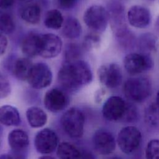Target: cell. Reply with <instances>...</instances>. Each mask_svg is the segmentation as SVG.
Here are the masks:
<instances>
[{
	"instance_id": "obj_16",
	"label": "cell",
	"mask_w": 159,
	"mask_h": 159,
	"mask_svg": "<svg viewBox=\"0 0 159 159\" xmlns=\"http://www.w3.org/2000/svg\"><path fill=\"white\" fill-rule=\"evenodd\" d=\"M136 47L139 52L150 55L157 52L159 48V39L152 32L142 34L136 41Z\"/></svg>"
},
{
	"instance_id": "obj_34",
	"label": "cell",
	"mask_w": 159,
	"mask_h": 159,
	"mask_svg": "<svg viewBox=\"0 0 159 159\" xmlns=\"http://www.w3.org/2000/svg\"><path fill=\"white\" fill-rule=\"evenodd\" d=\"M58 7L62 9L68 10L73 8L77 2V0H56Z\"/></svg>"
},
{
	"instance_id": "obj_31",
	"label": "cell",
	"mask_w": 159,
	"mask_h": 159,
	"mask_svg": "<svg viewBox=\"0 0 159 159\" xmlns=\"http://www.w3.org/2000/svg\"><path fill=\"white\" fill-rule=\"evenodd\" d=\"M101 43V37L97 34H89L84 37L83 48L86 50H91L99 47Z\"/></svg>"
},
{
	"instance_id": "obj_4",
	"label": "cell",
	"mask_w": 159,
	"mask_h": 159,
	"mask_svg": "<svg viewBox=\"0 0 159 159\" xmlns=\"http://www.w3.org/2000/svg\"><path fill=\"white\" fill-rule=\"evenodd\" d=\"M83 21L92 30L102 32L106 29L109 22L107 9L101 5L90 6L84 12Z\"/></svg>"
},
{
	"instance_id": "obj_14",
	"label": "cell",
	"mask_w": 159,
	"mask_h": 159,
	"mask_svg": "<svg viewBox=\"0 0 159 159\" xmlns=\"http://www.w3.org/2000/svg\"><path fill=\"white\" fill-rule=\"evenodd\" d=\"M129 24L137 29H144L148 26L152 20L150 10L142 5H133L127 12Z\"/></svg>"
},
{
	"instance_id": "obj_39",
	"label": "cell",
	"mask_w": 159,
	"mask_h": 159,
	"mask_svg": "<svg viewBox=\"0 0 159 159\" xmlns=\"http://www.w3.org/2000/svg\"><path fill=\"white\" fill-rule=\"evenodd\" d=\"M14 154L15 155H11L14 159H26V158L24 156L20 155V153L14 152Z\"/></svg>"
},
{
	"instance_id": "obj_37",
	"label": "cell",
	"mask_w": 159,
	"mask_h": 159,
	"mask_svg": "<svg viewBox=\"0 0 159 159\" xmlns=\"http://www.w3.org/2000/svg\"><path fill=\"white\" fill-rule=\"evenodd\" d=\"M80 159H95L94 156L88 150L81 151Z\"/></svg>"
},
{
	"instance_id": "obj_8",
	"label": "cell",
	"mask_w": 159,
	"mask_h": 159,
	"mask_svg": "<svg viewBox=\"0 0 159 159\" xmlns=\"http://www.w3.org/2000/svg\"><path fill=\"white\" fill-rule=\"evenodd\" d=\"M97 75L100 83L109 89L118 87L122 81L121 68L116 63H106L100 66Z\"/></svg>"
},
{
	"instance_id": "obj_22",
	"label": "cell",
	"mask_w": 159,
	"mask_h": 159,
	"mask_svg": "<svg viewBox=\"0 0 159 159\" xmlns=\"http://www.w3.org/2000/svg\"><path fill=\"white\" fill-rule=\"evenodd\" d=\"M82 32V27L78 19L74 17H69L64 20L61 27L62 35L68 39L78 38Z\"/></svg>"
},
{
	"instance_id": "obj_15",
	"label": "cell",
	"mask_w": 159,
	"mask_h": 159,
	"mask_svg": "<svg viewBox=\"0 0 159 159\" xmlns=\"http://www.w3.org/2000/svg\"><path fill=\"white\" fill-rule=\"evenodd\" d=\"M93 143L96 152L102 155L112 153L116 147V142L113 135L103 129L98 130L94 133Z\"/></svg>"
},
{
	"instance_id": "obj_21",
	"label": "cell",
	"mask_w": 159,
	"mask_h": 159,
	"mask_svg": "<svg viewBox=\"0 0 159 159\" xmlns=\"http://www.w3.org/2000/svg\"><path fill=\"white\" fill-rule=\"evenodd\" d=\"M25 115L29 124L33 128L42 127L47 122V115L45 112L37 106L29 107Z\"/></svg>"
},
{
	"instance_id": "obj_36",
	"label": "cell",
	"mask_w": 159,
	"mask_h": 159,
	"mask_svg": "<svg viewBox=\"0 0 159 159\" xmlns=\"http://www.w3.org/2000/svg\"><path fill=\"white\" fill-rule=\"evenodd\" d=\"M16 0H0V9H6L11 7Z\"/></svg>"
},
{
	"instance_id": "obj_19",
	"label": "cell",
	"mask_w": 159,
	"mask_h": 159,
	"mask_svg": "<svg viewBox=\"0 0 159 159\" xmlns=\"http://www.w3.org/2000/svg\"><path fill=\"white\" fill-rule=\"evenodd\" d=\"M40 34L30 32L27 34L20 42L22 52L28 58L39 55Z\"/></svg>"
},
{
	"instance_id": "obj_42",
	"label": "cell",
	"mask_w": 159,
	"mask_h": 159,
	"mask_svg": "<svg viewBox=\"0 0 159 159\" xmlns=\"http://www.w3.org/2000/svg\"><path fill=\"white\" fill-rule=\"evenodd\" d=\"M156 104L159 107V90L158 91L157 93V96H156Z\"/></svg>"
},
{
	"instance_id": "obj_24",
	"label": "cell",
	"mask_w": 159,
	"mask_h": 159,
	"mask_svg": "<svg viewBox=\"0 0 159 159\" xmlns=\"http://www.w3.org/2000/svg\"><path fill=\"white\" fill-rule=\"evenodd\" d=\"M63 16L58 9H50L45 15L43 23L48 29L52 30L60 29L63 26Z\"/></svg>"
},
{
	"instance_id": "obj_38",
	"label": "cell",
	"mask_w": 159,
	"mask_h": 159,
	"mask_svg": "<svg viewBox=\"0 0 159 159\" xmlns=\"http://www.w3.org/2000/svg\"><path fill=\"white\" fill-rule=\"evenodd\" d=\"M154 29L157 35L159 36V15L158 16V17L155 20V22L154 24Z\"/></svg>"
},
{
	"instance_id": "obj_12",
	"label": "cell",
	"mask_w": 159,
	"mask_h": 159,
	"mask_svg": "<svg viewBox=\"0 0 159 159\" xmlns=\"http://www.w3.org/2000/svg\"><path fill=\"white\" fill-rule=\"evenodd\" d=\"M127 107V103L119 96H112L104 102L102 114L105 119L109 121H117L122 119Z\"/></svg>"
},
{
	"instance_id": "obj_28",
	"label": "cell",
	"mask_w": 159,
	"mask_h": 159,
	"mask_svg": "<svg viewBox=\"0 0 159 159\" xmlns=\"http://www.w3.org/2000/svg\"><path fill=\"white\" fill-rule=\"evenodd\" d=\"M116 39L119 45L124 49H129L134 46L136 47L137 39L129 29L120 36L116 37Z\"/></svg>"
},
{
	"instance_id": "obj_33",
	"label": "cell",
	"mask_w": 159,
	"mask_h": 159,
	"mask_svg": "<svg viewBox=\"0 0 159 159\" xmlns=\"http://www.w3.org/2000/svg\"><path fill=\"white\" fill-rule=\"evenodd\" d=\"M137 116V111L134 106L131 104L127 103L126 109L124 113V115L122 119H124L125 121L130 122L134 120Z\"/></svg>"
},
{
	"instance_id": "obj_32",
	"label": "cell",
	"mask_w": 159,
	"mask_h": 159,
	"mask_svg": "<svg viewBox=\"0 0 159 159\" xmlns=\"http://www.w3.org/2000/svg\"><path fill=\"white\" fill-rule=\"evenodd\" d=\"M11 92V86L8 79L0 71V99L5 98Z\"/></svg>"
},
{
	"instance_id": "obj_7",
	"label": "cell",
	"mask_w": 159,
	"mask_h": 159,
	"mask_svg": "<svg viewBox=\"0 0 159 159\" xmlns=\"http://www.w3.org/2000/svg\"><path fill=\"white\" fill-rule=\"evenodd\" d=\"M52 79L53 75L49 66L39 62L33 65L27 81L32 88L41 89L50 86Z\"/></svg>"
},
{
	"instance_id": "obj_11",
	"label": "cell",
	"mask_w": 159,
	"mask_h": 159,
	"mask_svg": "<svg viewBox=\"0 0 159 159\" xmlns=\"http://www.w3.org/2000/svg\"><path fill=\"white\" fill-rule=\"evenodd\" d=\"M58 145V135L50 129H42L35 136V148L40 153L45 155L51 153L57 148Z\"/></svg>"
},
{
	"instance_id": "obj_30",
	"label": "cell",
	"mask_w": 159,
	"mask_h": 159,
	"mask_svg": "<svg viewBox=\"0 0 159 159\" xmlns=\"http://www.w3.org/2000/svg\"><path fill=\"white\" fill-rule=\"evenodd\" d=\"M145 159H159V139H153L148 143L145 150Z\"/></svg>"
},
{
	"instance_id": "obj_17",
	"label": "cell",
	"mask_w": 159,
	"mask_h": 159,
	"mask_svg": "<svg viewBox=\"0 0 159 159\" xmlns=\"http://www.w3.org/2000/svg\"><path fill=\"white\" fill-rule=\"evenodd\" d=\"M8 143L14 152L20 153L25 150L29 145L27 133L22 129L11 130L8 135Z\"/></svg>"
},
{
	"instance_id": "obj_1",
	"label": "cell",
	"mask_w": 159,
	"mask_h": 159,
	"mask_svg": "<svg viewBox=\"0 0 159 159\" xmlns=\"http://www.w3.org/2000/svg\"><path fill=\"white\" fill-rule=\"evenodd\" d=\"M93 78V71L89 64L80 59L65 61L58 71L57 80L65 89L76 91L89 84Z\"/></svg>"
},
{
	"instance_id": "obj_13",
	"label": "cell",
	"mask_w": 159,
	"mask_h": 159,
	"mask_svg": "<svg viewBox=\"0 0 159 159\" xmlns=\"http://www.w3.org/2000/svg\"><path fill=\"white\" fill-rule=\"evenodd\" d=\"M70 102L69 97L63 90L52 88L45 94L43 104L45 107L52 112H58L65 109Z\"/></svg>"
},
{
	"instance_id": "obj_41",
	"label": "cell",
	"mask_w": 159,
	"mask_h": 159,
	"mask_svg": "<svg viewBox=\"0 0 159 159\" xmlns=\"http://www.w3.org/2000/svg\"><path fill=\"white\" fill-rule=\"evenodd\" d=\"M38 159H55V158L52 156L45 155H42V156L40 157Z\"/></svg>"
},
{
	"instance_id": "obj_18",
	"label": "cell",
	"mask_w": 159,
	"mask_h": 159,
	"mask_svg": "<svg viewBox=\"0 0 159 159\" xmlns=\"http://www.w3.org/2000/svg\"><path fill=\"white\" fill-rule=\"evenodd\" d=\"M33 63L28 57H20L13 61L11 70L13 76L20 81H27Z\"/></svg>"
},
{
	"instance_id": "obj_40",
	"label": "cell",
	"mask_w": 159,
	"mask_h": 159,
	"mask_svg": "<svg viewBox=\"0 0 159 159\" xmlns=\"http://www.w3.org/2000/svg\"><path fill=\"white\" fill-rule=\"evenodd\" d=\"M0 159H14L11 155L3 154L0 155Z\"/></svg>"
},
{
	"instance_id": "obj_5",
	"label": "cell",
	"mask_w": 159,
	"mask_h": 159,
	"mask_svg": "<svg viewBox=\"0 0 159 159\" xmlns=\"http://www.w3.org/2000/svg\"><path fill=\"white\" fill-rule=\"evenodd\" d=\"M123 65L129 75L136 76L152 69L154 62L150 55L132 52L125 56Z\"/></svg>"
},
{
	"instance_id": "obj_29",
	"label": "cell",
	"mask_w": 159,
	"mask_h": 159,
	"mask_svg": "<svg viewBox=\"0 0 159 159\" xmlns=\"http://www.w3.org/2000/svg\"><path fill=\"white\" fill-rule=\"evenodd\" d=\"M64 52L65 61H72L80 60L82 51L79 45L71 43L66 46Z\"/></svg>"
},
{
	"instance_id": "obj_20",
	"label": "cell",
	"mask_w": 159,
	"mask_h": 159,
	"mask_svg": "<svg viewBox=\"0 0 159 159\" xmlns=\"http://www.w3.org/2000/svg\"><path fill=\"white\" fill-rule=\"evenodd\" d=\"M20 123L18 109L11 105L0 107V124L6 126H17Z\"/></svg>"
},
{
	"instance_id": "obj_26",
	"label": "cell",
	"mask_w": 159,
	"mask_h": 159,
	"mask_svg": "<svg viewBox=\"0 0 159 159\" xmlns=\"http://www.w3.org/2000/svg\"><path fill=\"white\" fill-rule=\"evenodd\" d=\"M16 28L12 16L8 13L0 10V32L3 34H12Z\"/></svg>"
},
{
	"instance_id": "obj_9",
	"label": "cell",
	"mask_w": 159,
	"mask_h": 159,
	"mask_svg": "<svg viewBox=\"0 0 159 159\" xmlns=\"http://www.w3.org/2000/svg\"><path fill=\"white\" fill-rule=\"evenodd\" d=\"M109 23L115 37H118L129 30L125 14V8L122 3L114 1L107 9Z\"/></svg>"
},
{
	"instance_id": "obj_25",
	"label": "cell",
	"mask_w": 159,
	"mask_h": 159,
	"mask_svg": "<svg viewBox=\"0 0 159 159\" xmlns=\"http://www.w3.org/2000/svg\"><path fill=\"white\" fill-rule=\"evenodd\" d=\"M57 154L60 159H80L81 151L74 145L63 142L59 143Z\"/></svg>"
},
{
	"instance_id": "obj_35",
	"label": "cell",
	"mask_w": 159,
	"mask_h": 159,
	"mask_svg": "<svg viewBox=\"0 0 159 159\" xmlns=\"http://www.w3.org/2000/svg\"><path fill=\"white\" fill-rule=\"evenodd\" d=\"M8 41L4 34L0 32V57L4 55L7 50Z\"/></svg>"
},
{
	"instance_id": "obj_3",
	"label": "cell",
	"mask_w": 159,
	"mask_h": 159,
	"mask_svg": "<svg viewBox=\"0 0 159 159\" xmlns=\"http://www.w3.org/2000/svg\"><path fill=\"white\" fill-rule=\"evenodd\" d=\"M84 121V114L76 107L66 110L60 119L63 129L68 135L73 139H79L83 136Z\"/></svg>"
},
{
	"instance_id": "obj_27",
	"label": "cell",
	"mask_w": 159,
	"mask_h": 159,
	"mask_svg": "<svg viewBox=\"0 0 159 159\" xmlns=\"http://www.w3.org/2000/svg\"><path fill=\"white\" fill-rule=\"evenodd\" d=\"M146 122L152 126L159 125V107L155 103L150 104L145 112Z\"/></svg>"
},
{
	"instance_id": "obj_6",
	"label": "cell",
	"mask_w": 159,
	"mask_h": 159,
	"mask_svg": "<svg viewBox=\"0 0 159 159\" xmlns=\"http://www.w3.org/2000/svg\"><path fill=\"white\" fill-rule=\"evenodd\" d=\"M142 141L140 130L132 125L124 127L119 132L117 143L120 150L125 154H130L137 150Z\"/></svg>"
},
{
	"instance_id": "obj_2",
	"label": "cell",
	"mask_w": 159,
	"mask_h": 159,
	"mask_svg": "<svg viewBox=\"0 0 159 159\" xmlns=\"http://www.w3.org/2000/svg\"><path fill=\"white\" fill-rule=\"evenodd\" d=\"M152 81L147 76H135L127 79L123 85V93L130 101L142 102L151 94Z\"/></svg>"
},
{
	"instance_id": "obj_44",
	"label": "cell",
	"mask_w": 159,
	"mask_h": 159,
	"mask_svg": "<svg viewBox=\"0 0 159 159\" xmlns=\"http://www.w3.org/2000/svg\"><path fill=\"white\" fill-rule=\"evenodd\" d=\"M20 2H31L32 0H19Z\"/></svg>"
},
{
	"instance_id": "obj_23",
	"label": "cell",
	"mask_w": 159,
	"mask_h": 159,
	"mask_svg": "<svg viewBox=\"0 0 159 159\" xmlns=\"http://www.w3.org/2000/svg\"><path fill=\"white\" fill-rule=\"evenodd\" d=\"M20 15L23 20L30 24H38L41 18V9L36 4H27L21 8Z\"/></svg>"
},
{
	"instance_id": "obj_10",
	"label": "cell",
	"mask_w": 159,
	"mask_h": 159,
	"mask_svg": "<svg viewBox=\"0 0 159 159\" xmlns=\"http://www.w3.org/2000/svg\"><path fill=\"white\" fill-rule=\"evenodd\" d=\"M62 49L60 37L54 34H40L39 56L44 58H53L57 57Z\"/></svg>"
},
{
	"instance_id": "obj_43",
	"label": "cell",
	"mask_w": 159,
	"mask_h": 159,
	"mask_svg": "<svg viewBox=\"0 0 159 159\" xmlns=\"http://www.w3.org/2000/svg\"><path fill=\"white\" fill-rule=\"evenodd\" d=\"M108 159H122L120 157H118V156H113V157H110Z\"/></svg>"
}]
</instances>
